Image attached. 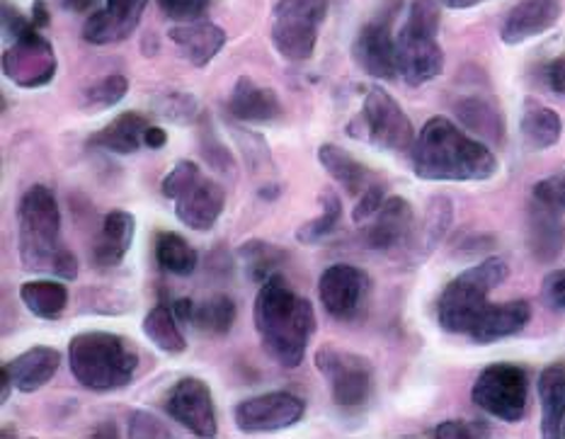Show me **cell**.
Listing matches in <instances>:
<instances>
[{"label": "cell", "mask_w": 565, "mask_h": 439, "mask_svg": "<svg viewBox=\"0 0 565 439\" xmlns=\"http://www.w3.org/2000/svg\"><path fill=\"white\" fill-rule=\"evenodd\" d=\"M253 323L263 350L277 364L297 370L316 333V311L309 299L299 297L285 275H273L260 285L253 307Z\"/></svg>", "instance_id": "obj_1"}, {"label": "cell", "mask_w": 565, "mask_h": 439, "mask_svg": "<svg viewBox=\"0 0 565 439\" xmlns=\"http://www.w3.org/2000/svg\"><path fill=\"white\" fill-rule=\"evenodd\" d=\"M411 161L415 175L429 182H483L498 173L495 153L447 117H433L420 129Z\"/></svg>", "instance_id": "obj_2"}, {"label": "cell", "mask_w": 565, "mask_h": 439, "mask_svg": "<svg viewBox=\"0 0 565 439\" xmlns=\"http://www.w3.org/2000/svg\"><path fill=\"white\" fill-rule=\"evenodd\" d=\"M18 253L28 272H46L58 279L78 277V260L61 238V210L46 185H32L18 206Z\"/></svg>", "instance_id": "obj_3"}, {"label": "cell", "mask_w": 565, "mask_h": 439, "mask_svg": "<svg viewBox=\"0 0 565 439\" xmlns=\"http://www.w3.org/2000/svg\"><path fill=\"white\" fill-rule=\"evenodd\" d=\"M141 355L129 338L105 331H88L71 338L68 367L76 382L90 392H117L131 384Z\"/></svg>", "instance_id": "obj_4"}, {"label": "cell", "mask_w": 565, "mask_h": 439, "mask_svg": "<svg viewBox=\"0 0 565 439\" xmlns=\"http://www.w3.org/2000/svg\"><path fill=\"white\" fill-rule=\"evenodd\" d=\"M441 0H413L408 20L396 34V66L403 81L417 88L445 71V52L437 42Z\"/></svg>", "instance_id": "obj_5"}, {"label": "cell", "mask_w": 565, "mask_h": 439, "mask_svg": "<svg viewBox=\"0 0 565 439\" xmlns=\"http://www.w3.org/2000/svg\"><path fill=\"white\" fill-rule=\"evenodd\" d=\"M510 275V267L502 258H488L478 263L445 287L437 303L439 325L447 333H471L478 315L488 307L490 291L498 289Z\"/></svg>", "instance_id": "obj_6"}, {"label": "cell", "mask_w": 565, "mask_h": 439, "mask_svg": "<svg viewBox=\"0 0 565 439\" xmlns=\"http://www.w3.org/2000/svg\"><path fill=\"white\" fill-rule=\"evenodd\" d=\"M352 139L376 146L381 151L403 153L415 143V129L403 107L384 88H370L364 95L360 115L348 125Z\"/></svg>", "instance_id": "obj_7"}, {"label": "cell", "mask_w": 565, "mask_h": 439, "mask_svg": "<svg viewBox=\"0 0 565 439\" xmlns=\"http://www.w3.org/2000/svg\"><path fill=\"white\" fill-rule=\"evenodd\" d=\"M328 18V0H277L273 10V46L281 58L301 64L316 54L318 32Z\"/></svg>", "instance_id": "obj_8"}, {"label": "cell", "mask_w": 565, "mask_h": 439, "mask_svg": "<svg viewBox=\"0 0 565 439\" xmlns=\"http://www.w3.org/2000/svg\"><path fill=\"white\" fill-rule=\"evenodd\" d=\"M471 398L488 416L502 422H518L530 404V379L518 364H490L478 374Z\"/></svg>", "instance_id": "obj_9"}, {"label": "cell", "mask_w": 565, "mask_h": 439, "mask_svg": "<svg viewBox=\"0 0 565 439\" xmlns=\"http://www.w3.org/2000/svg\"><path fill=\"white\" fill-rule=\"evenodd\" d=\"M313 362L340 408H360L372 398L374 370L370 360L338 347H321L316 352Z\"/></svg>", "instance_id": "obj_10"}, {"label": "cell", "mask_w": 565, "mask_h": 439, "mask_svg": "<svg viewBox=\"0 0 565 439\" xmlns=\"http://www.w3.org/2000/svg\"><path fill=\"white\" fill-rule=\"evenodd\" d=\"M3 73L18 88H44L56 76V52L52 42L32 24L6 49Z\"/></svg>", "instance_id": "obj_11"}, {"label": "cell", "mask_w": 565, "mask_h": 439, "mask_svg": "<svg viewBox=\"0 0 565 439\" xmlns=\"http://www.w3.org/2000/svg\"><path fill=\"white\" fill-rule=\"evenodd\" d=\"M401 3L393 0L391 8L381 12L364 24L358 40L352 44V58L366 76L391 81L396 78V36H393V20H396Z\"/></svg>", "instance_id": "obj_12"}, {"label": "cell", "mask_w": 565, "mask_h": 439, "mask_svg": "<svg viewBox=\"0 0 565 439\" xmlns=\"http://www.w3.org/2000/svg\"><path fill=\"white\" fill-rule=\"evenodd\" d=\"M306 413V404L289 392H273L263 396H253L248 400H241L233 410V420L236 428L248 435L260 432H277L299 425Z\"/></svg>", "instance_id": "obj_13"}, {"label": "cell", "mask_w": 565, "mask_h": 439, "mask_svg": "<svg viewBox=\"0 0 565 439\" xmlns=\"http://www.w3.org/2000/svg\"><path fill=\"white\" fill-rule=\"evenodd\" d=\"M370 275L364 270L348 263H338L326 267L321 279H318V297H321L328 315L348 323L362 313V303L370 295Z\"/></svg>", "instance_id": "obj_14"}, {"label": "cell", "mask_w": 565, "mask_h": 439, "mask_svg": "<svg viewBox=\"0 0 565 439\" xmlns=\"http://www.w3.org/2000/svg\"><path fill=\"white\" fill-rule=\"evenodd\" d=\"M168 416L196 437H216L218 420L212 388L196 376H182L166 396Z\"/></svg>", "instance_id": "obj_15"}, {"label": "cell", "mask_w": 565, "mask_h": 439, "mask_svg": "<svg viewBox=\"0 0 565 439\" xmlns=\"http://www.w3.org/2000/svg\"><path fill=\"white\" fill-rule=\"evenodd\" d=\"M149 0H107L83 22V40L95 46L125 42L137 32Z\"/></svg>", "instance_id": "obj_16"}, {"label": "cell", "mask_w": 565, "mask_h": 439, "mask_svg": "<svg viewBox=\"0 0 565 439\" xmlns=\"http://www.w3.org/2000/svg\"><path fill=\"white\" fill-rule=\"evenodd\" d=\"M366 246L372 250L411 248L415 234L413 204L403 197H386L372 222H366Z\"/></svg>", "instance_id": "obj_17"}, {"label": "cell", "mask_w": 565, "mask_h": 439, "mask_svg": "<svg viewBox=\"0 0 565 439\" xmlns=\"http://www.w3.org/2000/svg\"><path fill=\"white\" fill-rule=\"evenodd\" d=\"M175 202V216L182 226L192 231H209L214 228L218 216L224 214L226 206V190L216 180L200 175L192 185L180 192Z\"/></svg>", "instance_id": "obj_18"}, {"label": "cell", "mask_w": 565, "mask_h": 439, "mask_svg": "<svg viewBox=\"0 0 565 439\" xmlns=\"http://www.w3.org/2000/svg\"><path fill=\"white\" fill-rule=\"evenodd\" d=\"M561 0H520L502 22L500 40L510 46L530 42L554 28L561 20Z\"/></svg>", "instance_id": "obj_19"}, {"label": "cell", "mask_w": 565, "mask_h": 439, "mask_svg": "<svg viewBox=\"0 0 565 439\" xmlns=\"http://www.w3.org/2000/svg\"><path fill=\"white\" fill-rule=\"evenodd\" d=\"M228 113L243 125H269L285 113L279 95L250 76H241L228 95Z\"/></svg>", "instance_id": "obj_20"}, {"label": "cell", "mask_w": 565, "mask_h": 439, "mask_svg": "<svg viewBox=\"0 0 565 439\" xmlns=\"http://www.w3.org/2000/svg\"><path fill=\"white\" fill-rule=\"evenodd\" d=\"M170 42L175 44L180 56L190 61L192 66L204 68L218 56L221 49L226 46L228 34L214 22L194 20V22H180L168 32Z\"/></svg>", "instance_id": "obj_21"}, {"label": "cell", "mask_w": 565, "mask_h": 439, "mask_svg": "<svg viewBox=\"0 0 565 439\" xmlns=\"http://www.w3.org/2000/svg\"><path fill=\"white\" fill-rule=\"evenodd\" d=\"M532 321V307L530 301L514 299L505 303H488L486 311L478 315L476 325L471 328V338L478 345L498 343L502 338H510L520 333Z\"/></svg>", "instance_id": "obj_22"}, {"label": "cell", "mask_w": 565, "mask_h": 439, "mask_svg": "<svg viewBox=\"0 0 565 439\" xmlns=\"http://www.w3.org/2000/svg\"><path fill=\"white\" fill-rule=\"evenodd\" d=\"M134 236H137V218L125 210H113L100 226V234H97L95 248H93V263L100 270H113V267L121 265L131 250Z\"/></svg>", "instance_id": "obj_23"}, {"label": "cell", "mask_w": 565, "mask_h": 439, "mask_svg": "<svg viewBox=\"0 0 565 439\" xmlns=\"http://www.w3.org/2000/svg\"><path fill=\"white\" fill-rule=\"evenodd\" d=\"M61 364V352L46 345H36L28 352H22L12 362H6V367L15 382V388L22 394L40 392L44 384L54 379Z\"/></svg>", "instance_id": "obj_24"}, {"label": "cell", "mask_w": 565, "mask_h": 439, "mask_svg": "<svg viewBox=\"0 0 565 439\" xmlns=\"http://www.w3.org/2000/svg\"><path fill=\"white\" fill-rule=\"evenodd\" d=\"M149 119L141 113H121L100 131L88 139V149H100L117 156L137 153L143 146V133L149 129Z\"/></svg>", "instance_id": "obj_25"}, {"label": "cell", "mask_w": 565, "mask_h": 439, "mask_svg": "<svg viewBox=\"0 0 565 439\" xmlns=\"http://www.w3.org/2000/svg\"><path fill=\"white\" fill-rule=\"evenodd\" d=\"M454 113L461 119V125L493 146H502L505 141V117L498 109V105L488 97L469 95L454 105Z\"/></svg>", "instance_id": "obj_26"}, {"label": "cell", "mask_w": 565, "mask_h": 439, "mask_svg": "<svg viewBox=\"0 0 565 439\" xmlns=\"http://www.w3.org/2000/svg\"><path fill=\"white\" fill-rule=\"evenodd\" d=\"M318 163H321L326 173L348 194H352V197H360L372 182H376L370 168L335 143H323L321 149H318Z\"/></svg>", "instance_id": "obj_27"}, {"label": "cell", "mask_w": 565, "mask_h": 439, "mask_svg": "<svg viewBox=\"0 0 565 439\" xmlns=\"http://www.w3.org/2000/svg\"><path fill=\"white\" fill-rule=\"evenodd\" d=\"M520 131L526 143V149L532 151H544L556 146L563 133V121L556 109L542 105L539 100H524L522 119H520Z\"/></svg>", "instance_id": "obj_28"}, {"label": "cell", "mask_w": 565, "mask_h": 439, "mask_svg": "<svg viewBox=\"0 0 565 439\" xmlns=\"http://www.w3.org/2000/svg\"><path fill=\"white\" fill-rule=\"evenodd\" d=\"M539 400H542V435L561 437L565 418V362H554L539 376Z\"/></svg>", "instance_id": "obj_29"}, {"label": "cell", "mask_w": 565, "mask_h": 439, "mask_svg": "<svg viewBox=\"0 0 565 439\" xmlns=\"http://www.w3.org/2000/svg\"><path fill=\"white\" fill-rule=\"evenodd\" d=\"M530 246L536 260L551 263L565 248V224L556 210L536 202L530 216Z\"/></svg>", "instance_id": "obj_30"}, {"label": "cell", "mask_w": 565, "mask_h": 439, "mask_svg": "<svg viewBox=\"0 0 565 439\" xmlns=\"http://www.w3.org/2000/svg\"><path fill=\"white\" fill-rule=\"evenodd\" d=\"M20 301L36 319L54 321L68 307V289L54 279H32L20 287Z\"/></svg>", "instance_id": "obj_31"}, {"label": "cell", "mask_w": 565, "mask_h": 439, "mask_svg": "<svg viewBox=\"0 0 565 439\" xmlns=\"http://www.w3.org/2000/svg\"><path fill=\"white\" fill-rule=\"evenodd\" d=\"M141 328L143 335L166 355H182L188 350V340L180 331V321L175 319L173 307L158 303V307L146 313Z\"/></svg>", "instance_id": "obj_32"}, {"label": "cell", "mask_w": 565, "mask_h": 439, "mask_svg": "<svg viewBox=\"0 0 565 439\" xmlns=\"http://www.w3.org/2000/svg\"><path fill=\"white\" fill-rule=\"evenodd\" d=\"M451 216H454V206L447 197H435L427 204V214L420 228H415L413 240H411V250L417 253V260L427 258L433 253L439 240L445 238L447 228L451 226Z\"/></svg>", "instance_id": "obj_33"}, {"label": "cell", "mask_w": 565, "mask_h": 439, "mask_svg": "<svg viewBox=\"0 0 565 439\" xmlns=\"http://www.w3.org/2000/svg\"><path fill=\"white\" fill-rule=\"evenodd\" d=\"M156 260L166 272L178 277H190L196 270L200 255L190 246V243L173 231H158L156 234Z\"/></svg>", "instance_id": "obj_34"}, {"label": "cell", "mask_w": 565, "mask_h": 439, "mask_svg": "<svg viewBox=\"0 0 565 439\" xmlns=\"http://www.w3.org/2000/svg\"><path fill=\"white\" fill-rule=\"evenodd\" d=\"M238 258L245 267V272L253 279V282L263 285L269 277L279 272V267L287 263V250H281L267 240H248L238 248Z\"/></svg>", "instance_id": "obj_35"}, {"label": "cell", "mask_w": 565, "mask_h": 439, "mask_svg": "<svg viewBox=\"0 0 565 439\" xmlns=\"http://www.w3.org/2000/svg\"><path fill=\"white\" fill-rule=\"evenodd\" d=\"M238 319L236 301L228 295H214L194 309L192 325L209 335H226Z\"/></svg>", "instance_id": "obj_36"}, {"label": "cell", "mask_w": 565, "mask_h": 439, "mask_svg": "<svg viewBox=\"0 0 565 439\" xmlns=\"http://www.w3.org/2000/svg\"><path fill=\"white\" fill-rule=\"evenodd\" d=\"M342 218V202L335 192L326 190L321 194V214L311 222H306L299 231H297V240L303 243V246H316L321 243L328 234H333L335 226L340 224Z\"/></svg>", "instance_id": "obj_37"}, {"label": "cell", "mask_w": 565, "mask_h": 439, "mask_svg": "<svg viewBox=\"0 0 565 439\" xmlns=\"http://www.w3.org/2000/svg\"><path fill=\"white\" fill-rule=\"evenodd\" d=\"M129 93V81L121 73H109V76L95 81L90 88H85L81 95V107L85 113H100L125 100Z\"/></svg>", "instance_id": "obj_38"}, {"label": "cell", "mask_w": 565, "mask_h": 439, "mask_svg": "<svg viewBox=\"0 0 565 439\" xmlns=\"http://www.w3.org/2000/svg\"><path fill=\"white\" fill-rule=\"evenodd\" d=\"M151 107L156 109L158 117L173 121V125H194L202 115L196 97L190 93H178V90L153 97Z\"/></svg>", "instance_id": "obj_39"}, {"label": "cell", "mask_w": 565, "mask_h": 439, "mask_svg": "<svg viewBox=\"0 0 565 439\" xmlns=\"http://www.w3.org/2000/svg\"><path fill=\"white\" fill-rule=\"evenodd\" d=\"M200 175H202V170L194 161H178L173 168L168 170V175L161 182L163 197L175 200L178 194L185 192Z\"/></svg>", "instance_id": "obj_40"}, {"label": "cell", "mask_w": 565, "mask_h": 439, "mask_svg": "<svg viewBox=\"0 0 565 439\" xmlns=\"http://www.w3.org/2000/svg\"><path fill=\"white\" fill-rule=\"evenodd\" d=\"M127 435L134 437V439H149V437L151 439H168V437H173V432H170V428L161 418H156L153 413H146V410L131 413Z\"/></svg>", "instance_id": "obj_41"}, {"label": "cell", "mask_w": 565, "mask_h": 439, "mask_svg": "<svg viewBox=\"0 0 565 439\" xmlns=\"http://www.w3.org/2000/svg\"><path fill=\"white\" fill-rule=\"evenodd\" d=\"M212 6V0H158V8L163 15L175 22H194L200 20Z\"/></svg>", "instance_id": "obj_42"}, {"label": "cell", "mask_w": 565, "mask_h": 439, "mask_svg": "<svg viewBox=\"0 0 565 439\" xmlns=\"http://www.w3.org/2000/svg\"><path fill=\"white\" fill-rule=\"evenodd\" d=\"M534 200L542 202L551 210L565 212V170L554 178H546L534 188Z\"/></svg>", "instance_id": "obj_43"}, {"label": "cell", "mask_w": 565, "mask_h": 439, "mask_svg": "<svg viewBox=\"0 0 565 439\" xmlns=\"http://www.w3.org/2000/svg\"><path fill=\"white\" fill-rule=\"evenodd\" d=\"M384 188L379 185V182H372L370 188H366L360 197L358 204H354V212H352V222L354 224H366L372 222L374 214L381 210V204H384Z\"/></svg>", "instance_id": "obj_44"}, {"label": "cell", "mask_w": 565, "mask_h": 439, "mask_svg": "<svg viewBox=\"0 0 565 439\" xmlns=\"http://www.w3.org/2000/svg\"><path fill=\"white\" fill-rule=\"evenodd\" d=\"M542 297L551 309H565V270L546 275L542 285Z\"/></svg>", "instance_id": "obj_45"}, {"label": "cell", "mask_w": 565, "mask_h": 439, "mask_svg": "<svg viewBox=\"0 0 565 439\" xmlns=\"http://www.w3.org/2000/svg\"><path fill=\"white\" fill-rule=\"evenodd\" d=\"M32 28V20L22 15L18 8H12L8 0H3V32L8 40H18L22 32H28Z\"/></svg>", "instance_id": "obj_46"}, {"label": "cell", "mask_w": 565, "mask_h": 439, "mask_svg": "<svg viewBox=\"0 0 565 439\" xmlns=\"http://www.w3.org/2000/svg\"><path fill=\"white\" fill-rule=\"evenodd\" d=\"M433 435L439 437V439H469V437H478V435H486V432L483 430H471V422L447 420V422H439Z\"/></svg>", "instance_id": "obj_47"}, {"label": "cell", "mask_w": 565, "mask_h": 439, "mask_svg": "<svg viewBox=\"0 0 565 439\" xmlns=\"http://www.w3.org/2000/svg\"><path fill=\"white\" fill-rule=\"evenodd\" d=\"M546 81L551 85V90L558 95H565V54L551 61L546 68Z\"/></svg>", "instance_id": "obj_48"}, {"label": "cell", "mask_w": 565, "mask_h": 439, "mask_svg": "<svg viewBox=\"0 0 565 439\" xmlns=\"http://www.w3.org/2000/svg\"><path fill=\"white\" fill-rule=\"evenodd\" d=\"M32 24L36 30H46L52 24V12H49L46 0H34L32 3Z\"/></svg>", "instance_id": "obj_49"}, {"label": "cell", "mask_w": 565, "mask_h": 439, "mask_svg": "<svg viewBox=\"0 0 565 439\" xmlns=\"http://www.w3.org/2000/svg\"><path fill=\"white\" fill-rule=\"evenodd\" d=\"M168 143V131L166 129H161V127H149L146 129V133H143V146H149L151 151H158V149H163V146Z\"/></svg>", "instance_id": "obj_50"}, {"label": "cell", "mask_w": 565, "mask_h": 439, "mask_svg": "<svg viewBox=\"0 0 565 439\" xmlns=\"http://www.w3.org/2000/svg\"><path fill=\"white\" fill-rule=\"evenodd\" d=\"M194 301L192 299H175L173 301V313L180 323L190 325L194 321Z\"/></svg>", "instance_id": "obj_51"}, {"label": "cell", "mask_w": 565, "mask_h": 439, "mask_svg": "<svg viewBox=\"0 0 565 439\" xmlns=\"http://www.w3.org/2000/svg\"><path fill=\"white\" fill-rule=\"evenodd\" d=\"M61 8L68 10V12H78V15H90L95 10L97 0H58Z\"/></svg>", "instance_id": "obj_52"}, {"label": "cell", "mask_w": 565, "mask_h": 439, "mask_svg": "<svg viewBox=\"0 0 565 439\" xmlns=\"http://www.w3.org/2000/svg\"><path fill=\"white\" fill-rule=\"evenodd\" d=\"M12 388H15V382H12V376L3 364V367H0V404H8Z\"/></svg>", "instance_id": "obj_53"}, {"label": "cell", "mask_w": 565, "mask_h": 439, "mask_svg": "<svg viewBox=\"0 0 565 439\" xmlns=\"http://www.w3.org/2000/svg\"><path fill=\"white\" fill-rule=\"evenodd\" d=\"M478 3H483V0H441V6H447L451 10H466V8H473Z\"/></svg>", "instance_id": "obj_54"}, {"label": "cell", "mask_w": 565, "mask_h": 439, "mask_svg": "<svg viewBox=\"0 0 565 439\" xmlns=\"http://www.w3.org/2000/svg\"><path fill=\"white\" fill-rule=\"evenodd\" d=\"M561 437H565V418H563V425H561Z\"/></svg>", "instance_id": "obj_55"}]
</instances>
